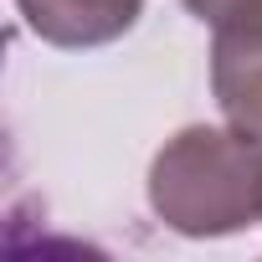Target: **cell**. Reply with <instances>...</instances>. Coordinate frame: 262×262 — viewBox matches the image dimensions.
Returning a JSON list of instances; mask_svg holds the SVG:
<instances>
[{
    "instance_id": "obj_1",
    "label": "cell",
    "mask_w": 262,
    "mask_h": 262,
    "mask_svg": "<svg viewBox=\"0 0 262 262\" xmlns=\"http://www.w3.org/2000/svg\"><path fill=\"white\" fill-rule=\"evenodd\" d=\"M149 211L180 236H231L262 221V144L242 128L190 123L149 165Z\"/></svg>"
},
{
    "instance_id": "obj_2",
    "label": "cell",
    "mask_w": 262,
    "mask_h": 262,
    "mask_svg": "<svg viewBox=\"0 0 262 262\" xmlns=\"http://www.w3.org/2000/svg\"><path fill=\"white\" fill-rule=\"evenodd\" d=\"M31 36L62 52H93L128 36L144 16V0H16Z\"/></svg>"
},
{
    "instance_id": "obj_3",
    "label": "cell",
    "mask_w": 262,
    "mask_h": 262,
    "mask_svg": "<svg viewBox=\"0 0 262 262\" xmlns=\"http://www.w3.org/2000/svg\"><path fill=\"white\" fill-rule=\"evenodd\" d=\"M211 93L221 118L262 144V52L211 41Z\"/></svg>"
},
{
    "instance_id": "obj_4",
    "label": "cell",
    "mask_w": 262,
    "mask_h": 262,
    "mask_svg": "<svg viewBox=\"0 0 262 262\" xmlns=\"http://www.w3.org/2000/svg\"><path fill=\"white\" fill-rule=\"evenodd\" d=\"M180 6L211 26L216 47H247L262 52V0H180Z\"/></svg>"
}]
</instances>
